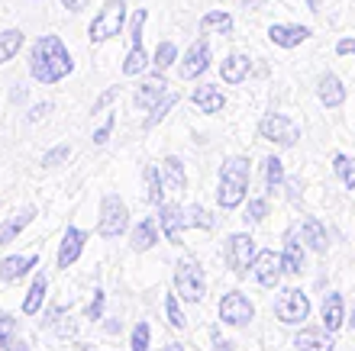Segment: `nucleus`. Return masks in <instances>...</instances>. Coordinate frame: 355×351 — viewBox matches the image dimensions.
<instances>
[{"instance_id":"1","label":"nucleus","mask_w":355,"mask_h":351,"mask_svg":"<svg viewBox=\"0 0 355 351\" xmlns=\"http://www.w3.org/2000/svg\"><path fill=\"white\" fill-rule=\"evenodd\" d=\"M75 62L68 55V48L62 46L58 36H39L29 55V71L39 84H58L65 74H71Z\"/></svg>"},{"instance_id":"2","label":"nucleus","mask_w":355,"mask_h":351,"mask_svg":"<svg viewBox=\"0 0 355 351\" xmlns=\"http://www.w3.org/2000/svg\"><path fill=\"white\" fill-rule=\"evenodd\" d=\"M245 190H249V161L245 158H230L220 171V190H216V200L223 210H236V206L245 200Z\"/></svg>"},{"instance_id":"3","label":"nucleus","mask_w":355,"mask_h":351,"mask_svg":"<svg viewBox=\"0 0 355 351\" xmlns=\"http://www.w3.org/2000/svg\"><path fill=\"white\" fill-rule=\"evenodd\" d=\"M123 19H126V3H123V0H107V3L94 13L91 26H87L91 42H107V39L120 36Z\"/></svg>"},{"instance_id":"4","label":"nucleus","mask_w":355,"mask_h":351,"mask_svg":"<svg viewBox=\"0 0 355 351\" xmlns=\"http://www.w3.org/2000/svg\"><path fill=\"white\" fill-rule=\"evenodd\" d=\"M175 290H178V296H184L187 303H200V300H204L207 278H204V268H200L194 258H181V261H178Z\"/></svg>"},{"instance_id":"5","label":"nucleus","mask_w":355,"mask_h":351,"mask_svg":"<svg viewBox=\"0 0 355 351\" xmlns=\"http://www.w3.org/2000/svg\"><path fill=\"white\" fill-rule=\"evenodd\" d=\"M126 222H130V213H126V204H123L120 197L107 194L101 204V219H97V232H101L103 239H116L123 229H126Z\"/></svg>"},{"instance_id":"6","label":"nucleus","mask_w":355,"mask_h":351,"mask_svg":"<svg viewBox=\"0 0 355 351\" xmlns=\"http://www.w3.org/2000/svg\"><path fill=\"white\" fill-rule=\"evenodd\" d=\"M275 316H278L284 325H300L310 316V300L300 294L297 287H288V290L275 300Z\"/></svg>"},{"instance_id":"7","label":"nucleus","mask_w":355,"mask_h":351,"mask_svg":"<svg viewBox=\"0 0 355 351\" xmlns=\"http://www.w3.org/2000/svg\"><path fill=\"white\" fill-rule=\"evenodd\" d=\"M259 136L268 139V142H275V145H284V148H291L300 139L297 126H294L288 116H281V113H268V116L259 123Z\"/></svg>"},{"instance_id":"8","label":"nucleus","mask_w":355,"mask_h":351,"mask_svg":"<svg viewBox=\"0 0 355 351\" xmlns=\"http://www.w3.org/2000/svg\"><path fill=\"white\" fill-rule=\"evenodd\" d=\"M252 261H255L252 235H245V232L230 235V242H226V264H230L236 274H245V271L252 268Z\"/></svg>"},{"instance_id":"9","label":"nucleus","mask_w":355,"mask_h":351,"mask_svg":"<svg viewBox=\"0 0 355 351\" xmlns=\"http://www.w3.org/2000/svg\"><path fill=\"white\" fill-rule=\"evenodd\" d=\"M252 316H255V306L239 290H233V294H226L220 300V319L226 325H245V323H252Z\"/></svg>"},{"instance_id":"10","label":"nucleus","mask_w":355,"mask_h":351,"mask_svg":"<svg viewBox=\"0 0 355 351\" xmlns=\"http://www.w3.org/2000/svg\"><path fill=\"white\" fill-rule=\"evenodd\" d=\"M159 226H162V232H165V239H168L171 245H181V235H184V226H187L184 210H181L178 204H162Z\"/></svg>"},{"instance_id":"11","label":"nucleus","mask_w":355,"mask_h":351,"mask_svg":"<svg viewBox=\"0 0 355 351\" xmlns=\"http://www.w3.org/2000/svg\"><path fill=\"white\" fill-rule=\"evenodd\" d=\"M252 274L255 280L262 287H275L281 280V274H284V268H281V258L275 255V251H259L252 261Z\"/></svg>"},{"instance_id":"12","label":"nucleus","mask_w":355,"mask_h":351,"mask_svg":"<svg viewBox=\"0 0 355 351\" xmlns=\"http://www.w3.org/2000/svg\"><path fill=\"white\" fill-rule=\"evenodd\" d=\"M207 68H210V46H207V39H197L194 46L187 48L184 62H181V78L194 81L197 74H204Z\"/></svg>"},{"instance_id":"13","label":"nucleus","mask_w":355,"mask_h":351,"mask_svg":"<svg viewBox=\"0 0 355 351\" xmlns=\"http://www.w3.org/2000/svg\"><path fill=\"white\" fill-rule=\"evenodd\" d=\"M85 242H87L85 232L75 229V226H68V229H65V239H62V249H58V268H62V271L71 268V264L81 258V251H85Z\"/></svg>"},{"instance_id":"14","label":"nucleus","mask_w":355,"mask_h":351,"mask_svg":"<svg viewBox=\"0 0 355 351\" xmlns=\"http://www.w3.org/2000/svg\"><path fill=\"white\" fill-rule=\"evenodd\" d=\"M307 36H310V29L297 26V23H275V26H268V39L275 42V46H281V48L300 46Z\"/></svg>"},{"instance_id":"15","label":"nucleus","mask_w":355,"mask_h":351,"mask_svg":"<svg viewBox=\"0 0 355 351\" xmlns=\"http://www.w3.org/2000/svg\"><path fill=\"white\" fill-rule=\"evenodd\" d=\"M36 255H17V258H3L0 261V280H7V284H13V280H19L23 274H29V271L36 268Z\"/></svg>"},{"instance_id":"16","label":"nucleus","mask_w":355,"mask_h":351,"mask_svg":"<svg viewBox=\"0 0 355 351\" xmlns=\"http://www.w3.org/2000/svg\"><path fill=\"white\" fill-rule=\"evenodd\" d=\"M194 107L207 116H214V113L223 110V91L214 87V84H204V87H197L194 91Z\"/></svg>"},{"instance_id":"17","label":"nucleus","mask_w":355,"mask_h":351,"mask_svg":"<svg viewBox=\"0 0 355 351\" xmlns=\"http://www.w3.org/2000/svg\"><path fill=\"white\" fill-rule=\"evenodd\" d=\"M33 216H36V206H26L23 213L10 216L7 222H0V245H10V242L17 239L19 232H23V229L29 226V222H33Z\"/></svg>"},{"instance_id":"18","label":"nucleus","mask_w":355,"mask_h":351,"mask_svg":"<svg viewBox=\"0 0 355 351\" xmlns=\"http://www.w3.org/2000/svg\"><path fill=\"white\" fill-rule=\"evenodd\" d=\"M300 235L307 242L313 251H327L329 249V239H327V229H323V222L317 216H307V219L300 222Z\"/></svg>"},{"instance_id":"19","label":"nucleus","mask_w":355,"mask_h":351,"mask_svg":"<svg viewBox=\"0 0 355 351\" xmlns=\"http://www.w3.org/2000/svg\"><path fill=\"white\" fill-rule=\"evenodd\" d=\"M343 100H346L343 81H339L336 74H323V81H320V103L323 107H339Z\"/></svg>"},{"instance_id":"20","label":"nucleus","mask_w":355,"mask_h":351,"mask_svg":"<svg viewBox=\"0 0 355 351\" xmlns=\"http://www.w3.org/2000/svg\"><path fill=\"white\" fill-rule=\"evenodd\" d=\"M165 97V78L162 74H152V78H146L139 87V93H136V103L139 107H155V100H162Z\"/></svg>"},{"instance_id":"21","label":"nucleus","mask_w":355,"mask_h":351,"mask_svg":"<svg viewBox=\"0 0 355 351\" xmlns=\"http://www.w3.org/2000/svg\"><path fill=\"white\" fill-rule=\"evenodd\" d=\"M346 319V303H343V296L339 294H329L323 300V325H327L329 332H336L339 325Z\"/></svg>"},{"instance_id":"22","label":"nucleus","mask_w":355,"mask_h":351,"mask_svg":"<svg viewBox=\"0 0 355 351\" xmlns=\"http://www.w3.org/2000/svg\"><path fill=\"white\" fill-rule=\"evenodd\" d=\"M155 242H159V222L155 219H142L139 226L132 229V249L136 251H149Z\"/></svg>"},{"instance_id":"23","label":"nucleus","mask_w":355,"mask_h":351,"mask_svg":"<svg viewBox=\"0 0 355 351\" xmlns=\"http://www.w3.org/2000/svg\"><path fill=\"white\" fill-rule=\"evenodd\" d=\"M46 290H49L46 274H36V278H33V287H29V294H26V300H23V313L26 316L39 313V309H42V300H46Z\"/></svg>"},{"instance_id":"24","label":"nucleus","mask_w":355,"mask_h":351,"mask_svg":"<svg viewBox=\"0 0 355 351\" xmlns=\"http://www.w3.org/2000/svg\"><path fill=\"white\" fill-rule=\"evenodd\" d=\"M294 348L297 351H333V339L323 332L307 329V332H300L297 339H294Z\"/></svg>"},{"instance_id":"25","label":"nucleus","mask_w":355,"mask_h":351,"mask_svg":"<svg viewBox=\"0 0 355 351\" xmlns=\"http://www.w3.org/2000/svg\"><path fill=\"white\" fill-rule=\"evenodd\" d=\"M220 74H223L226 84L245 81V74H249V58H245V55H230L223 65H220Z\"/></svg>"},{"instance_id":"26","label":"nucleus","mask_w":355,"mask_h":351,"mask_svg":"<svg viewBox=\"0 0 355 351\" xmlns=\"http://www.w3.org/2000/svg\"><path fill=\"white\" fill-rule=\"evenodd\" d=\"M162 181L168 190H184L187 177H184V165L178 161V158H165V165H162Z\"/></svg>"},{"instance_id":"27","label":"nucleus","mask_w":355,"mask_h":351,"mask_svg":"<svg viewBox=\"0 0 355 351\" xmlns=\"http://www.w3.org/2000/svg\"><path fill=\"white\" fill-rule=\"evenodd\" d=\"M281 268H284V274H300V271H304V249H300V242L291 239L288 245H284Z\"/></svg>"},{"instance_id":"28","label":"nucleus","mask_w":355,"mask_h":351,"mask_svg":"<svg viewBox=\"0 0 355 351\" xmlns=\"http://www.w3.org/2000/svg\"><path fill=\"white\" fill-rule=\"evenodd\" d=\"M19 46H23V33L19 29H3L0 33V65H7L10 58L19 52Z\"/></svg>"},{"instance_id":"29","label":"nucleus","mask_w":355,"mask_h":351,"mask_svg":"<svg viewBox=\"0 0 355 351\" xmlns=\"http://www.w3.org/2000/svg\"><path fill=\"white\" fill-rule=\"evenodd\" d=\"M162 197H165V181L155 168H146V200L155 206H162Z\"/></svg>"},{"instance_id":"30","label":"nucleus","mask_w":355,"mask_h":351,"mask_svg":"<svg viewBox=\"0 0 355 351\" xmlns=\"http://www.w3.org/2000/svg\"><path fill=\"white\" fill-rule=\"evenodd\" d=\"M146 65H149V55H146V48H142V42H136V46L130 48V55H126V62H123V74H142L146 71Z\"/></svg>"},{"instance_id":"31","label":"nucleus","mask_w":355,"mask_h":351,"mask_svg":"<svg viewBox=\"0 0 355 351\" xmlns=\"http://www.w3.org/2000/svg\"><path fill=\"white\" fill-rule=\"evenodd\" d=\"M200 29H204V33H210V29H216V33H233V17L223 13V10H214V13H207V17L200 19Z\"/></svg>"},{"instance_id":"32","label":"nucleus","mask_w":355,"mask_h":351,"mask_svg":"<svg viewBox=\"0 0 355 351\" xmlns=\"http://www.w3.org/2000/svg\"><path fill=\"white\" fill-rule=\"evenodd\" d=\"M333 171H336V177L349 187V190H355V158L336 155V158H333Z\"/></svg>"},{"instance_id":"33","label":"nucleus","mask_w":355,"mask_h":351,"mask_svg":"<svg viewBox=\"0 0 355 351\" xmlns=\"http://www.w3.org/2000/svg\"><path fill=\"white\" fill-rule=\"evenodd\" d=\"M175 103H178L175 93H165V97H162V100L155 103V107H152L149 116H146V129H152V126H159V123L165 120V116H168V110L175 107Z\"/></svg>"},{"instance_id":"34","label":"nucleus","mask_w":355,"mask_h":351,"mask_svg":"<svg viewBox=\"0 0 355 351\" xmlns=\"http://www.w3.org/2000/svg\"><path fill=\"white\" fill-rule=\"evenodd\" d=\"M17 345V319L7 313H0V348H13Z\"/></svg>"},{"instance_id":"35","label":"nucleus","mask_w":355,"mask_h":351,"mask_svg":"<svg viewBox=\"0 0 355 351\" xmlns=\"http://www.w3.org/2000/svg\"><path fill=\"white\" fill-rule=\"evenodd\" d=\"M265 184H268V190H278V187L284 184V165H281L278 158H268V161H265Z\"/></svg>"},{"instance_id":"36","label":"nucleus","mask_w":355,"mask_h":351,"mask_svg":"<svg viewBox=\"0 0 355 351\" xmlns=\"http://www.w3.org/2000/svg\"><path fill=\"white\" fill-rule=\"evenodd\" d=\"M187 226H197V229H214V219L204 206H191L187 210Z\"/></svg>"},{"instance_id":"37","label":"nucleus","mask_w":355,"mask_h":351,"mask_svg":"<svg viewBox=\"0 0 355 351\" xmlns=\"http://www.w3.org/2000/svg\"><path fill=\"white\" fill-rule=\"evenodd\" d=\"M171 62H178V48L171 42H162L159 52H155V68L165 71V68H171Z\"/></svg>"},{"instance_id":"38","label":"nucleus","mask_w":355,"mask_h":351,"mask_svg":"<svg viewBox=\"0 0 355 351\" xmlns=\"http://www.w3.org/2000/svg\"><path fill=\"white\" fill-rule=\"evenodd\" d=\"M165 313H168V323L175 325V329H184L187 325V319H184V313H181V306H178L175 294H168V300H165Z\"/></svg>"},{"instance_id":"39","label":"nucleus","mask_w":355,"mask_h":351,"mask_svg":"<svg viewBox=\"0 0 355 351\" xmlns=\"http://www.w3.org/2000/svg\"><path fill=\"white\" fill-rule=\"evenodd\" d=\"M149 323H139L132 329V351H149Z\"/></svg>"},{"instance_id":"40","label":"nucleus","mask_w":355,"mask_h":351,"mask_svg":"<svg viewBox=\"0 0 355 351\" xmlns=\"http://www.w3.org/2000/svg\"><path fill=\"white\" fill-rule=\"evenodd\" d=\"M265 213H268V204H265L262 197H255V200H249V213H245V222H262Z\"/></svg>"},{"instance_id":"41","label":"nucleus","mask_w":355,"mask_h":351,"mask_svg":"<svg viewBox=\"0 0 355 351\" xmlns=\"http://www.w3.org/2000/svg\"><path fill=\"white\" fill-rule=\"evenodd\" d=\"M68 155H71V148H68V145H55L52 152H46V155H42V168H55L58 161H65Z\"/></svg>"},{"instance_id":"42","label":"nucleus","mask_w":355,"mask_h":351,"mask_svg":"<svg viewBox=\"0 0 355 351\" xmlns=\"http://www.w3.org/2000/svg\"><path fill=\"white\" fill-rule=\"evenodd\" d=\"M103 300H107V294H103V290H94V300H91V306H87V319H101Z\"/></svg>"},{"instance_id":"43","label":"nucleus","mask_w":355,"mask_h":351,"mask_svg":"<svg viewBox=\"0 0 355 351\" xmlns=\"http://www.w3.org/2000/svg\"><path fill=\"white\" fill-rule=\"evenodd\" d=\"M110 129H113V116H107V123H103L101 129L94 132V145H103V142L110 139Z\"/></svg>"},{"instance_id":"44","label":"nucleus","mask_w":355,"mask_h":351,"mask_svg":"<svg viewBox=\"0 0 355 351\" xmlns=\"http://www.w3.org/2000/svg\"><path fill=\"white\" fill-rule=\"evenodd\" d=\"M116 93H120V87H110V91H103V97H101L97 103H94V113H101L103 107H107V103H110L113 97H116Z\"/></svg>"},{"instance_id":"45","label":"nucleus","mask_w":355,"mask_h":351,"mask_svg":"<svg viewBox=\"0 0 355 351\" xmlns=\"http://www.w3.org/2000/svg\"><path fill=\"white\" fill-rule=\"evenodd\" d=\"M49 110H52V103H36V107H33V110H29V123H36L39 116H46Z\"/></svg>"},{"instance_id":"46","label":"nucleus","mask_w":355,"mask_h":351,"mask_svg":"<svg viewBox=\"0 0 355 351\" xmlns=\"http://www.w3.org/2000/svg\"><path fill=\"white\" fill-rule=\"evenodd\" d=\"M62 7L71 10V13H81V10L87 7V0H62Z\"/></svg>"},{"instance_id":"47","label":"nucleus","mask_w":355,"mask_h":351,"mask_svg":"<svg viewBox=\"0 0 355 351\" xmlns=\"http://www.w3.org/2000/svg\"><path fill=\"white\" fill-rule=\"evenodd\" d=\"M336 52H339V55H349V52H355V39H343V42L336 46Z\"/></svg>"},{"instance_id":"48","label":"nucleus","mask_w":355,"mask_h":351,"mask_svg":"<svg viewBox=\"0 0 355 351\" xmlns=\"http://www.w3.org/2000/svg\"><path fill=\"white\" fill-rule=\"evenodd\" d=\"M210 335H214V345H216V351H230V342H223V339H220V332H216V329H214V332H210Z\"/></svg>"},{"instance_id":"49","label":"nucleus","mask_w":355,"mask_h":351,"mask_svg":"<svg viewBox=\"0 0 355 351\" xmlns=\"http://www.w3.org/2000/svg\"><path fill=\"white\" fill-rule=\"evenodd\" d=\"M307 7L313 10V13H320V0H307Z\"/></svg>"},{"instance_id":"50","label":"nucleus","mask_w":355,"mask_h":351,"mask_svg":"<svg viewBox=\"0 0 355 351\" xmlns=\"http://www.w3.org/2000/svg\"><path fill=\"white\" fill-rule=\"evenodd\" d=\"M10 351H29V348H26V345H23V342H17V345H13V348H10Z\"/></svg>"},{"instance_id":"51","label":"nucleus","mask_w":355,"mask_h":351,"mask_svg":"<svg viewBox=\"0 0 355 351\" xmlns=\"http://www.w3.org/2000/svg\"><path fill=\"white\" fill-rule=\"evenodd\" d=\"M165 351H184V348H181V345L175 342V345H168V348H165Z\"/></svg>"},{"instance_id":"52","label":"nucleus","mask_w":355,"mask_h":351,"mask_svg":"<svg viewBox=\"0 0 355 351\" xmlns=\"http://www.w3.org/2000/svg\"><path fill=\"white\" fill-rule=\"evenodd\" d=\"M243 3H249V7H259V3H262V0H243Z\"/></svg>"},{"instance_id":"53","label":"nucleus","mask_w":355,"mask_h":351,"mask_svg":"<svg viewBox=\"0 0 355 351\" xmlns=\"http://www.w3.org/2000/svg\"><path fill=\"white\" fill-rule=\"evenodd\" d=\"M352 329H355V309H352Z\"/></svg>"}]
</instances>
